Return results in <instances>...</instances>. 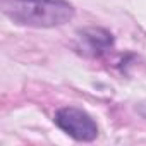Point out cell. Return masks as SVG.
<instances>
[{
    "label": "cell",
    "mask_w": 146,
    "mask_h": 146,
    "mask_svg": "<svg viewBox=\"0 0 146 146\" xmlns=\"http://www.w3.org/2000/svg\"><path fill=\"white\" fill-rule=\"evenodd\" d=\"M4 16L17 26L52 29L70 23L76 7L67 0H0Z\"/></svg>",
    "instance_id": "cell-1"
},
{
    "label": "cell",
    "mask_w": 146,
    "mask_h": 146,
    "mask_svg": "<svg viewBox=\"0 0 146 146\" xmlns=\"http://www.w3.org/2000/svg\"><path fill=\"white\" fill-rule=\"evenodd\" d=\"M53 122L57 127L81 143H91L98 137L100 129L96 120L83 108L78 107H62L55 112Z\"/></svg>",
    "instance_id": "cell-2"
},
{
    "label": "cell",
    "mask_w": 146,
    "mask_h": 146,
    "mask_svg": "<svg viewBox=\"0 0 146 146\" xmlns=\"http://www.w3.org/2000/svg\"><path fill=\"white\" fill-rule=\"evenodd\" d=\"M76 48L86 57H102L113 46V36L103 28H84L78 31Z\"/></svg>",
    "instance_id": "cell-3"
},
{
    "label": "cell",
    "mask_w": 146,
    "mask_h": 146,
    "mask_svg": "<svg viewBox=\"0 0 146 146\" xmlns=\"http://www.w3.org/2000/svg\"><path fill=\"white\" fill-rule=\"evenodd\" d=\"M136 112L139 113V117H141V119H144V120H146V98L136 103Z\"/></svg>",
    "instance_id": "cell-4"
}]
</instances>
